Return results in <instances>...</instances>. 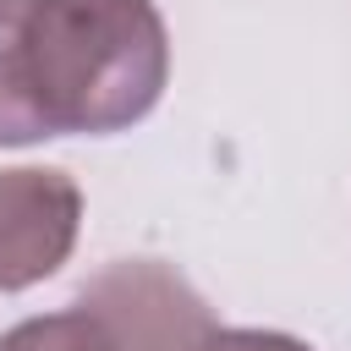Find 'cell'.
Masks as SVG:
<instances>
[{
  "label": "cell",
  "instance_id": "cell-6",
  "mask_svg": "<svg viewBox=\"0 0 351 351\" xmlns=\"http://www.w3.org/2000/svg\"><path fill=\"white\" fill-rule=\"evenodd\" d=\"M197 351H313L307 340L296 335H280V329H208L197 340Z\"/></svg>",
  "mask_w": 351,
  "mask_h": 351
},
{
  "label": "cell",
  "instance_id": "cell-4",
  "mask_svg": "<svg viewBox=\"0 0 351 351\" xmlns=\"http://www.w3.org/2000/svg\"><path fill=\"white\" fill-rule=\"evenodd\" d=\"M22 11L27 0H0V148H27L49 137L22 82Z\"/></svg>",
  "mask_w": 351,
  "mask_h": 351
},
{
  "label": "cell",
  "instance_id": "cell-5",
  "mask_svg": "<svg viewBox=\"0 0 351 351\" xmlns=\"http://www.w3.org/2000/svg\"><path fill=\"white\" fill-rule=\"evenodd\" d=\"M0 351H121V340L88 302H77L44 318H22L0 335Z\"/></svg>",
  "mask_w": 351,
  "mask_h": 351
},
{
  "label": "cell",
  "instance_id": "cell-1",
  "mask_svg": "<svg viewBox=\"0 0 351 351\" xmlns=\"http://www.w3.org/2000/svg\"><path fill=\"white\" fill-rule=\"evenodd\" d=\"M22 82L49 137L137 126L170 82V33L154 0H27Z\"/></svg>",
  "mask_w": 351,
  "mask_h": 351
},
{
  "label": "cell",
  "instance_id": "cell-2",
  "mask_svg": "<svg viewBox=\"0 0 351 351\" xmlns=\"http://www.w3.org/2000/svg\"><path fill=\"white\" fill-rule=\"evenodd\" d=\"M77 302L115 329L121 351H197V340L214 329L203 296L159 258H121L99 269Z\"/></svg>",
  "mask_w": 351,
  "mask_h": 351
},
{
  "label": "cell",
  "instance_id": "cell-3",
  "mask_svg": "<svg viewBox=\"0 0 351 351\" xmlns=\"http://www.w3.org/2000/svg\"><path fill=\"white\" fill-rule=\"evenodd\" d=\"M82 230V192L66 170L16 165L0 170V291L49 280Z\"/></svg>",
  "mask_w": 351,
  "mask_h": 351
}]
</instances>
